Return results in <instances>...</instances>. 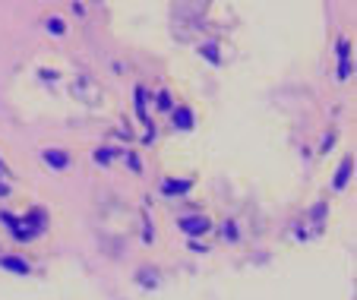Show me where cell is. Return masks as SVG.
<instances>
[{"instance_id": "5", "label": "cell", "mask_w": 357, "mask_h": 300, "mask_svg": "<svg viewBox=\"0 0 357 300\" xmlns=\"http://www.w3.org/2000/svg\"><path fill=\"white\" fill-rule=\"evenodd\" d=\"M351 168H354V161H351V158H345V161H342V168H338V177H335V186H338V190H342V186L348 183V174H351Z\"/></svg>"}, {"instance_id": "2", "label": "cell", "mask_w": 357, "mask_h": 300, "mask_svg": "<svg viewBox=\"0 0 357 300\" xmlns=\"http://www.w3.org/2000/svg\"><path fill=\"white\" fill-rule=\"evenodd\" d=\"M0 265H3L6 272H13V275H25V272H29V262L19 259V256H0Z\"/></svg>"}, {"instance_id": "7", "label": "cell", "mask_w": 357, "mask_h": 300, "mask_svg": "<svg viewBox=\"0 0 357 300\" xmlns=\"http://www.w3.org/2000/svg\"><path fill=\"white\" fill-rule=\"evenodd\" d=\"M48 29L54 32V35H60V32H64V22H60L57 16H51V19H48Z\"/></svg>"}, {"instance_id": "1", "label": "cell", "mask_w": 357, "mask_h": 300, "mask_svg": "<svg viewBox=\"0 0 357 300\" xmlns=\"http://www.w3.org/2000/svg\"><path fill=\"white\" fill-rule=\"evenodd\" d=\"M41 158H45L54 171H67L70 168V155H67V152H60V149H45V152H41Z\"/></svg>"}, {"instance_id": "3", "label": "cell", "mask_w": 357, "mask_h": 300, "mask_svg": "<svg viewBox=\"0 0 357 300\" xmlns=\"http://www.w3.org/2000/svg\"><path fill=\"white\" fill-rule=\"evenodd\" d=\"M180 228H184L187 234H203V231L209 228V221L206 218H184V221H180Z\"/></svg>"}, {"instance_id": "6", "label": "cell", "mask_w": 357, "mask_h": 300, "mask_svg": "<svg viewBox=\"0 0 357 300\" xmlns=\"http://www.w3.org/2000/svg\"><path fill=\"white\" fill-rule=\"evenodd\" d=\"M187 190H190L187 180H168L164 183V193H187Z\"/></svg>"}, {"instance_id": "9", "label": "cell", "mask_w": 357, "mask_h": 300, "mask_svg": "<svg viewBox=\"0 0 357 300\" xmlns=\"http://www.w3.org/2000/svg\"><path fill=\"white\" fill-rule=\"evenodd\" d=\"M158 105H161V108H171V98H168V92H161V98H158Z\"/></svg>"}, {"instance_id": "8", "label": "cell", "mask_w": 357, "mask_h": 300, "mask_svg": "<svg viewBox=\"0 0 357 300\" xmlns=\"http://www.w3.org/2000/svg\"><path fill=\"white\" fill-rule=\"evenodd\" d=\"M203 54H206V57H209V60H218V51H215V48H209V45H206V48H203Z\"/></svg>"}, {"instance_id": "4", "label": "cell", "mask_w": 357, "mask_h": 300, "mask_svg": "<svg viewBox=\"0 0 357 300\" xmlns=\"http://www.w3.org/2000/svg\"><path fill=\"white\" fill-rule=\"evenodd\" d=\"M174 123H177L180 130H190V126H193V114H190V108H177V111H174Z\"/></svg>"}]
</instances>
